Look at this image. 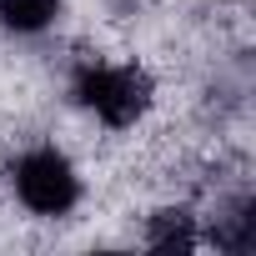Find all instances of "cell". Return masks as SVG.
<instances>
[{
	"label": "cell",
	"instance_id": "6da1fadb",
	"mask_svg": "<svg viewBox=\"0 0 256 256\" xmlns=\"http://www.w3.org/2000/svg\"><path fill=\"white\" fill-rule=\"evenodd\" d=\"M76 100L106 126H131L151 106V80L136 66H86L76 76Z\"/></svg>",
	"mask_w": 256,
	"mask_h": 256
},
{
	"label": "cell",
	"instance_id": "7a4b0ae2",
	"mask_svg": "<svg viewBox=\"0 0 256 256\" xmlns=\"http://www.w3.org/2000/svg\"><path fill=\"white\" fill-rule=\"evenodd\" d=\"M16 196L36 216H66L80 201V176L56 146H36L16 161Z\"/></svg>",
	"mask_w": 256,
	"mask_h": 256
},
{
	"label": "cell",
	"instance_id": "3957f363",
	"mask_svg": "<svg viewBox=\"0 0 256 256\" xmlns=\"http://www.w3.org/2000/svg\"><path fill=\"white\" fill-rule=\"evenodd\" d=\"M56 16H60V0H0V26L20 30V36L46 30Z\"/></svg>",
	"mask_w": 256,
	"mask_h": 256
},
{
	"label": "cell",
	"instance_id": "277c9868",
	"mask_svg": "<svg viewBox=\"0 0 256 256\" xmlns=\"http://www.w3.org/2000/svg\"><path fill=\"white\" fill-rule=\"evenodd\" d=\"M151 246H161V251H191L196 246V231H191V216L186 211H161L156 221H151Z\"/></svg>",
	"mask_w": 256,
	"mask_h": 256
}]
</instances>
